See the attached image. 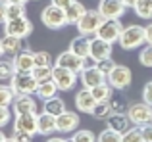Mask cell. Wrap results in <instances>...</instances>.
<instances>
[{"label":"cell","mask_w":152,"mask_h":142,"mask_svg":"<svg viewBox=\"0 0 152 142\" xmlns=\"http://www.w3.org/2000/svg\"><path fill=\"white\" fill-rule=\"evenodd\" d=\"M118 42L123 50L141 48L146 42V27H141V25H137V23L127 25L125 29H123V33H121V37H119Z\"/></svg>","instance_id":"1"},{"label":"cell","mask_w":152,"mask_h":142,"mask_svg":"<svg viewBox=\"0 0 152 142\" xmlns=\"http://www.w3.org/2000/svg\"><path fill=\"white\" fill-rule=\"evenodd\" d=\"M41 21L45 27H48L52 31H58V29H64L66 25H69L67 21V15H66V10L56 4H48L45 10L41 12Z\"/></svg>","instance_id":"2"},{"label":"cell","mask_w":152,"mask_h":142,"mask_svg":"<svg viewBox=\"0 0 152 142\" xmlns=\"http://www.w3.org/2000/svg\"><path fill=\"white\" fill-rule=\"evenodd\" d=\"M127 115H129L131 123L137 125V127H142V125L152 123V106L148 102H135V104L129 106L127 109Z\"/></svg>","instance_id":"3"},{"label":"cell","mask_w":152,"mask_h":142,"mask_svg":"<svg viewBox=\"0 0 152 142\" xmlns=\"http://www.w3.org/2000/svg\"><path fill=\"white\" fill-rule=\"evenodd\" d=\"M104 19H106V17H104L100 12H98V8H96V10H87V14L83 15V19L77 23V31L81 35H87V37L96 35L98 27L102 25Z\"/></svg>","instance_id":"4"},{"label":"cell","mask_w":152,"mask_h":142,"mask_svg":"<svg viewBox=\"0 0 152 142\" xmlns=\"http://www.w3.org/2000/svg\"><path fill=\"white\" fill-rule=\"evenodd\" d=\"M10 85L15 90V94H35L39 81L33 77V73H15L12 77Z\"/></svg>","instance_id":"5"},{"label":"cell","mask_w":152,"mask_h":142,"mask_svg":"<svg viewBox=\"0 0 152 142\" xmlns=\"http://www.w3.org/2000/svg\"><path fill=\"white\" fill-rule=\"evenodd\" d=\"M77 75L79 73H75V71L67 67H60V65H54V69H52V79H54V83L58 85V88L62 92L73 90L75 83H77Z\"/></svg>","instance_id":"6"},{"label":"cell","mask_w":152,"mask_h":142,"mask_svg":"<svg viewBox=\"0 0 152 142\" xmlns=\"http://www.w3.org/2000/svg\"><path fill=\"white\" fill-rule=\"evenodd\" d=\"M123 29H125V27L119 23V19H104L102 25L98 27V31H96V37H100L104 41H108V42L114 44V42L119 41Z\"/></svg>","instance_id":"7"},{"label":"cell","mask_w":152,"mask_h":142,"mask_svg":"<svg viewBox=\"0 0 152 142\" xmlns=\"http://www.w3.org/2000/svg\"><path fill=\"white\" fill-rule=\"evenodd\" d=\"M4 33L6 35H14V37H19V38H25L33 33V23L23 15V17H18V19H10V21L4 23Z\"/></svg>","instance_id":"8"},{"label":"cell","mask_w":152,"mask_h":142,"mask_svg":"<svg viewBox=\"0 0 152 142\" xmlns=\"http://www.w3.org/2000/svg\"><path fill=\"white\" fill-rule=\"evenodd\" d=\"M131 79H133V73L127 65H115L114 71L108 75V83L114 86L115 90H125L127 86L131 85Z\"/></svg>","instance_id":"9"},{"label":"cell","mask_w":152,"mask_h":142,"mask_svg":"<svg viewBox=\"0 0 152 142\" xmlns=\"http://www.w3.org/2000/svg\"><path fill=\"white\" fill-rule=\"evenodd\" d=\"M127 6L123 0H100L98 2V12L106 19H119L125 14Z\"/></svg>","instance_id":"10"},{"label":"cell","mask_w":152,"mask_h":142,"mask_svg":"<svg viewBox=\"0 0 152 142\" xmlns=\"http://www.w3.org/2000/svg\"><path fill=\"white\" fill-rule=\"evenodd\" d=\"M83 60H85V58L77 56V54L71 52V50H66V52H62L58 58H56L54 65H60V67H67V69L75 71V73H81V71H83Z\"/></svg>","instance_id":"11"},{"label":"cell","mask_w":152,"mask_h":142,"mask_svg":"<svg viewBox=\"0 0 152 142\" xmlns=\"http://www.w3.org/2000/svg\"><path fill=\"white\" fill-rule=\"evenodd\" d=\"M96 104H98V100L94 98V94H93L91 88H85V86H83V88L75 94V108L83 113H93V109H94Z\"/></svg>","instance_id":"12"},{"label":"cell","mask_w":152,"mask_h":142,"mask_svg":"<svg viewBox=\"0 0 152 142\" xmlns=\"http://www.w3.org/2000/svg\"><path fill=\"white\" fill-rule=\"evenodd\" d=\"M56 125H58V133L67 135V133H75L79 127V115L75 112H64L62 115L56 117Z\"/></svg>","instance_id":"13"},{"label":"cell","mask_w":152,"mask_h":142,"mask_svg":"<svg viewBox=\"0 0 152 142\" xmlns=\"http://www.w3.org/2000/svg\"><path fill=\"white\" fill-rule=\"evenodd\" d=\"M79 77H81V83H83L85 88H94V86H98V85H102V83L108 81V77L96 67V65H94V67H89V69H83L81 73H79Z\"/></svg>","instance_id":"14"},{"label":"cell","mask_w":152,"mask_h":142,"mask_svg":"<svg viewBox=\"0 0 152 142\" xmlns=\"http://www.w3.org/2000/svg\"><path fill=\"white\" fill-rule=\"evenodd\" d=\"M23 50V42L19 37H14V35H4V38L0 41V52L6 58H15L19 52Z\"/></svg>","instance_id":"15"},{"label":"cell","mask_w":152,"mask_h":142,"mask_svg":"<svg viewBox=\"0 0 152 142\" xmlns=\"http://www.w3.org/2000/svg\"><path fill=\"white\" fill-rule=\"evenodd\" d=\"M14 129H19V131H27L31 135H37L39 127H37V113H18L14 121Z\"/></svg>","instance_id":"16"},{"label":"cell","mask_w":152,"mask_h":142,"mask_svg":"<svg viewBox=\"0 0 152 142\" xmlns=\"http://www.w3.org/2000/svg\"><path fill=\"white\" fill-rule=\"evenodd\" d=\"M12 62H14L18 73H31V71L35 69V52L23 48Z\"/></svg>","instance_id":"17"},{"label":"cell","mask_w":152,"mask_h":142,"mask_svg":"<svg viewBox=\"0 0 152 142\" xmlns=\"http://www.w3.org/2000/svg\"><path fill=\"white\" fill-rule=\"evenodd\" d=\"M37 127H39V135H42V136H50L52 133H58L56 115H52L48 112L37 113Z\"/></svg>","instance_id":"18"},{"label":"cell","mask_w":152,"mask_h":142,"mask_svg":"<svg viewBox=\"0 0 152 142\" xmlns=\"http://www.w3.org/2000/svg\"><path fill=\"white\" fill-rule=\"evenodd\" d=\"M12 108H14L15 115L18 113H37V102L31 94H18Z\"/></svg>","instance_id":"19"},{"label":"cell","mask_w":152,"mask_h":142,"mask_svg":"<svg viewBox=\"0 0 152 142\" xmlns=\"http://www.w3.org/2000/svg\"><path fill=\"white\" fill-rule=\"evenodd\" d=\"M91 56H93L96 62L112 58V42L104 41L100 37L93 38V41H91Z\"/></svg>","instance_id":"20"},{"label":"cell","mask_w":152,"mask_h":142,"mask_svg":"<svg viewBox=\"0 0 152 142\" xmlns=\"http://www.w3.org/2000/svg\"><path fill=\"white\" fill-rule=\"evenodd\" d=\"M106 121H108V127L114 129V131H118V133H121V135L133 127V123H131L127 112H114Z\"/></svg>","instance_id":"21"},{"label":"cell","mask_w":152,"mask_h":142,"mask_svg":"<svg viewBox=\"0 0 152 142\" xmlns=\"http://www.w3.org/2000/svg\"><path fill=\"white\" fill-rule=\"evenodd\" d=\"M25 15V4L19 2H8L4 0L2 2V21H10V19H18Z\"/></svg>","instance_id":"22"},{"label":"cell","mask_w":152,"mask_h":142,"mask_svg":"<svg viewBox=\"0 0 152 142\" xmlns=\"http://www.w3.org/2000/svg\"><path fill=\"white\" fill-rule=\"evenodd\" d=\"M91 41H93V38H89L87 35H79V37H75L73 41H71L69 50L75 52L77 56H81V58H89L91 56Z\"/></svg>","instance_id":"23"},{"label":"cell","mask_w":152,"mask_h":142,"mask_svg":"<svg viewBox=\"0 0 152 142\" xmlns=\"http://www.w3.org/2000/svg\"><path fill=\"white\" fill-rule=\"evenodd\" d=\"M58 92H60V88H58V85L54 83V79H48V81H45V83H39L37 92H35V94H37L42 102H46V100H50V98L58 96Z\"/></svg>","instance_id":"24"},{"label":"cell","mask_w":152,"mask_h":142,"mask_svg":"<svg viewBox=\"0 0 152 142\" xmlns=\"http://www.w3.org/2000/svg\"><path fill=\"white\" fill-rule=\"evenodd\" d=\"M87 14V8L83 6L81 2H73L69 8H66V15H67V21H69V25H75L77 27V23L83 19V15Z\"/></svg>","instance_id":"25"},{"label":"cell","mask_w":152,"mask_h":142,"mask_svg":"<svg viewBox=\"0 0 152 142\" xmlns=\"http://www.w3.org/2000/svg\"><path fill=\"white\" fill-rule=\"evenodd\" d=\"M42 109L58 117V115H62V113L66 112V102H64L60 96H54V98H50V100L45 102V108H42Z\"/></svg>","instance_id":"26"},{"label":"cell","mask_w":152,"mask_h":142,"mask_svg":"<svg viewBox=\"0 0 152 142\" xmlns=\"http://www.w3.org/2000/svg\"><path fill=\"white\" fill-rule=\"evenodd\" d=\"M93 90V94H94V98H96L98 102H108L112 96H114V86L110 85V83H102V85H98V86H94V88H91Z\"/></svg>","instance_id":"27"},{"label":"cell","mask_w":152,"mask_h":142,"mask_svg":"<svg viewBox=\"0 0 152 142\" xmlns=\"http://www.w3.org/2000/svg\"><path fill=\"white\" fill-rule=\"evenodd\" d=\"M15 90L12 88V85H2L0 86V106H12L15 100Z\"/></svg>","instance_id":"28"},{"label":"cell","mask_w":152,"mask_h":142,"mask_svg":"<svg viewBox=\"0 0 152 142\" xmlns=\"http://www.w3.org/2000/svg\"><path fill=\"white\" fill-rule=\"evenodd\" d=\"M112 113H114V112H112L110 102H98V104L94 106V109H93L91 115H93L94 119H108Z\"/></svg>","instance_id":"29"},{"label":"cell","mask_w":152,"mask_h":142,"mask_svg":"<svg viewBox=\"0 0 152 142\" xmlns=\"http://www.w3.org/2000/svg\"><path fill=\"white\" fill-rule=\"evenodd\" d=\"M108 102H110V106H112V112H127L129 106H131L123 94H114Z\"/></svg>","instance_id":"30"},{"label":"cell","mask_w":152,"mask_h":142,"mask_svg":"<svg viewBox=\"0 0 152 142\" xmlns=\"http://www.w3.org/2000/svg\"><path fill=\"white\" fill-rule=\"evenodd\" d=\"M96 140L98 136H94V133L87 131V129H77L69 138V142H96Z\"/></svg>","instance_id":"31"},{"label":"cell","mask_w":152,"mask_h":142,"mask_svg":"<svg viewBox=\"0 0 152 142\" xmlns=\"http://www.w3.org/2000/svg\"><path fill=\"white\" fill-rule=\"evenodd\" d=\"M135 14L142 19H152V0H139V4L133 8Z\"/></svg>","instance_id":"32"},{"label":"cell","mask_w":152,"mask_h":142,"mask_svg":"<svg viewBox=\"0 0 152 142\" xmlns=\"http://www.w3.org/2000/svg\"><path fill=\"white\" fill-rule=\"evenodd\" d=\"M52 69H54V65H35V69L31 73L39 83H45L48 79H52Z\"/></svg>","instance_id":"33"},{"label":"cell","mask_w":152,"mask_h":142,"mask_svg":"<svg viewBox=\"0 0 152 142\" xmlns=\"http://www.w3.org/2000/svg\"><path fill=\"white\" fill-rule=\"evenodd\" d=\"M96 142H123V135L108 127L106 131H102L100 135H98V140Z\"/></svg>","instance_id":"34"},{"label":"cell","mask_w":152,"mask_h":142,"mask_svg":"<svg viewBox=\"0 0 152 142\" xmlns=\"http://www.w3.org/2000/svg\"><path fill=\"white\" fill-rule=\"evenodd\" d=\"M18 73V69H15L14 62L10 60H4L2 64H0V77L4 79V81H12V77Z\"/></svg>","instance_id":"35"},{"label":"cell","mask_w":152,"mask_h":142,"mask_svg":"<svg viewBox=\"0 0 152 142\" xmlns=\"http://www.w3.org/2000/svg\"><path fill=\"white\" fill-rule=\"evenodd\" d=\"M123 142H145V138H142V131H141V127L133 125V127H131L129 131L123 133Z\"/></svg>","instance_id":"36"},{"label":"cell","mask_w":152,"mask_h":142,"mask_svg":"<svg viewBox=\"0 0 152 142\" xmlns=\"http://www.w3.org/2000/svg\"><path fill=\"white\" fill-rule=\"evenodd\" d=\"M139 62H141L145 67H152V44L146 42V46L141 50V54H139Z\"/></svg>","instance_id":"37"},{"label":"cell","mask_w":152,"mask_h":142,"mask_svg":"<svg viewBox=\"0 0 152 142\" xmlns=\"http://www.w3.org/2000/svg\"><path fill=\"white\" fill-rule=\"evenodd\" d=\"M35 65H52V56L46 50L35 52Z\"/></svg>","instance_id":"38"},{"label":"cell","mask_w":152,"mask_h":142,"mask_svg":"<svg viewBox=\"0 0 152 142\" xmlns=\"http://www.w3.org/2000/svg\"><path fill=\"white\" fill-rule=\"evenodd\" d=\"M115 65H118V64H115V62L112 60V58H106V60H100V62H98V64H96V67H98V69H100L102 73L108 77V75H110L112 71H114Z\"/></svg>","instance_id":"39"},{"label":"cell","mask_w":152,"mask_h":142,"mask_svg":"<svg viewBox=\"0 0 152 142\" xmlns=\"http://www.w3.org/2000/svg\"><path fill=\"white\" fill-rule=\"evenodd\" d=\"M14 136L18 142H33V135L31 133H27V131H19V129H14Z\"/></svg>","instance_id":"40"},{"label":"cell","mask_w":152,"mask_h":142,"mask_svg":"<svg viewBox=\"0 0 152 142\" xmlns=\"http://www.w3.org/2000/svg\"><path fill=\"white\" fill-rule=\"evenodd\" d=\"M12 119V112H10V106H0V127L8 125Z\"/></svg>","instance_id":"41"},{"label":"cell","mask_w":152,"mask_h":142,"mask_svg":"<svg viewBox=\"0 0 152 142\" xmlns=\"http://www.w3.org/2000/svg\"><path fill=\"white\" fill-rule=\"evenodd\" d=\"M142 100L148 102V104L152 106V81H148L145 85V88H142Z\"/></svg>","instance_id":"42"},{"label":"cell","mask_w":152,"mask_h":142,"mask_svg":"<svg viewBox=\"0 0 152 142\" xmlns=\"http://www.w3.org/2000/svg\"><path fill=\"white\" fill-rule=\"evenodd\" d=\"M141 131H142V138H145V142H152V123L142 125Z\"/></svg>","instance_id":"43"},{"label":"cell","mask_w":152,"mask_h":142,"mask_svg":"<svg viewBox=\"0 0 152 142\" xmlns=\"http://www.w3.org/2000/svg\"><path fill=\"white\" fill-rule=\"evenodd\" d=\"M52 4H56V6H60V8H64V10H66V8H69L71 4L73 2H77V0H50Z\"/></svg>","instance_id":"44"},{"label":"cell","mask_w":152,"mask_h":142,"mask_svg":"<svg viewBox=\"0 0 152 142\" xmlns=\"http://www.w3.org/2000/svg\"><path fill=\"white\" fill-rule=\"evenodd\" d=\"M146 42H148V44H152V21L146 25Z\"/></svg>","instance_id":"45"},{"label":"cell","mask_w":152,"mask_h":142,"mask_svg":"<svg viewBox=\"0 0 152 142\" xmlns=\"http://www.w3.org/2000/svg\"><path fill=\"white\" fill-rule=\"evenodd\" d=\"M46 142H69V138H62V136H52Z\"/></svg>","instance_id":"46"},{"label":"cell","mask_w":152,"mask_h":142,"mask_svg":"<svg viewBox=\"0 0 152 142\" xmlns=\"http://www.w3.org/2000/svg\"><path fill=\"white\" fill-rule=\"evenodd\" d=\"M123 2H125L127 8H135V6L139 4V0H123Z\"/></svg>","instance_id":"47"},{"label":"cell","mask_w":152,"mask_h":142,"mask_svg":"<svg viewBox=\"0 0 152 142\" xmlns=\"http://www.w3.org/2000/svg\"><path fill=\"white\" fill-rule=\"evenodd\" d=\"M0 142H18V140H15L14 136H12V138H8V136L2 133V135H0Z\"/></svg>","instance_id":"48"},{"label":"cell","mask_w":152,"mask_h":142,"mask_svg":"<svg viewBox=\"0 0 152 142\" xmlns=\"http://www.w3.org/2000/svg\"><path fill=\"white\" fill-rule=\"evenodd\" d=\"M8 2H19V4H25V2H29V0H8Z\"/></svg>","instance_id":"49"}]
</instances>
